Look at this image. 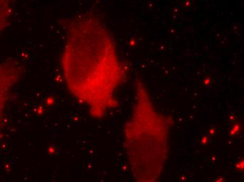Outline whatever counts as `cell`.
Segmentation results:
<instances>
[{
	"label": "cell",
	"mask_w": 244,
	"mask_h": 182,
	"mask_svg": "<svg viewBox=\"0 0 244 182\" xmlns=\"http://www.w3.org/2000/svg\"><path fill=\"white\" fill-rule=\"evenodd\" d=\"M217 182H222V181L221 180H220V179H218V181H217Z\"/></svg>",
	"instance_id": "4"
},
{
	"label": "cell",
	"mask_w": 244,
	"mask_h": 182,
	"mask_svg": "<svg viewBox=\"0 0 244 182\" xmlns=\"http://www.w3.org/2000/svg\"><path fill=\"white\" fill-rule=\"evenodd\" d=\"M25 72L23 66L16 62L0 63V138L2 136L8 102L14 85Z\"/></svg>",
	"instance_id": "2"
},
{
	"label": "cell",
	"mask_w": 244,
	"mask_h": 182,
	"mask_svg": "<svg viewBox=\"0 0 244 182\" xmlns=\"http://www.w3.org/2000/svg\"><path fill=\"white\" fill-rule=\"evenodd\" d=\"M239 128H240V127L238 126L237 124H234V126L232 127L231 131H230V132H231V133H232V135H233V134H234V135H235L236 133L238 132V130H239Z\"/></svg>",
	"instance_id": "3"
},
{
	"label": "cell",
	"mask_w": 244,
	"mask_h": 182,
	"mask_svg": "<svg viewBox=\"0 0 244 182\" xmlns=\"http://www.w3.org/2000/svg\"><path fill=\"white\" fill-rule=\"evenodd\" d=\"M60 67L71 97L100 120L119 105L117 93L126 81L127 66L106 23L86 11L63 20Z\"/></svg>",
	"instance_id": "1"
}]
</instances>
